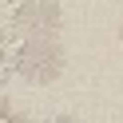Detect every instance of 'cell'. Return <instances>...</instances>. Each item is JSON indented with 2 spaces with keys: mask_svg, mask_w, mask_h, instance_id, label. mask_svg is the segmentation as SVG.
Listing matches in <instances>:
<instances>
[{
  "mask_svg": "<svg viewBox=\"0 0 123 123\" xmlns=\"http://www.w3.org/2000/svg\"><path fill=\"white\" fill-rule=\"evenodd\" d=\"M48 123H75V119H68V115H56V119H48Z\"/></svg>",
  "mask_w": 123,
  "mask_h": 123,
  "instance_id": "cell-3",
  "label": "cell"
},
{
  "mask_svg": "<svg viewBox=\"0 0 123 123\" xmlns=\"http://www.w3.org/2000/svg\"><path fill=\"white\" fill-rule=\"evenodd\" d=\"M119 40H123V20H119Z\"/></svg>",
  "mask_w": 123,
  "mask_h": 123,
  "instance_id": "cell-4",
  "label": "cell"
},
{
  "mask_svg": "<svg viewBox=\"0 0 123 123\" xmlns=\"http://www.w3.org/2000/svg\"><path fill=\"white\" fill-rule=\"evenodd\" d=\"M4 123H24V115H20L16 107H8V103H4Z\"/></svg>",
  "mask_w": 123,
  "mask_h": 123,
  "instance_id": "cell-2",
  "label": "cell"
},
{
  "mask_svg": "<svg viewBox=\"0 0 123 123\" xmlns=\"http://www.w3.org/2000/svg\"><path fill=\"white\" fill-rule=\"evenodd\" d=\"M4 24L16 32L32 36V32H52L60 24V8L52 0H12L4 4Z\"/></svg>",
  "mask_w": 123,
  "mask_h": 123,
  "instance_id": "cell-1",
  "label": "cell"
}]
</instances>
